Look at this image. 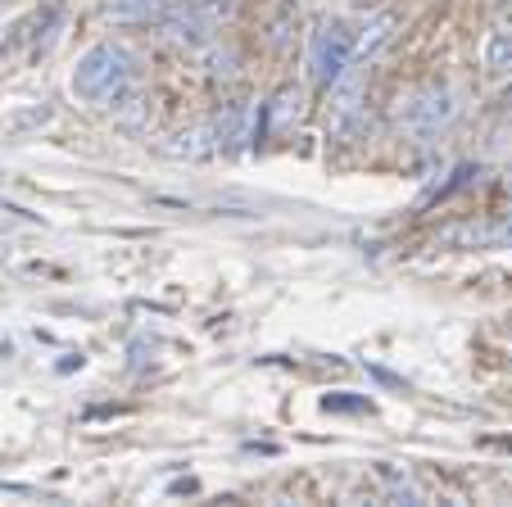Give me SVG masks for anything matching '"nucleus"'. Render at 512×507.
<instances>
[{"label": "nucleus", "instance_id": "6", "mask_svg": "<svg viewBox=\"0 0 512 507\" xmlns=\"http://www.w3.org/2000/svg\"><path fill=\"white\" fill-rule=\"evenodd\" d=\"M213 136H218V150H236L250 132V100H223V109L209 118Z\"/></svg>", "mask_w": 512, "mask_h": 507}, {"label": "nucleus", "instance_id": "13", "mask_svg": "<svg viewBox=\"0 0 512 507\" xmlns=\"http://www.w3.org/2000/svg\"><path fill=\"white\" fill-rule=\"evenodd\" d=\"M204 68H209V77L218 82V77H236V50L232 46H218V41H209V46L200 50Z\"/></svg>", "mask_w": 512, "mask_h": 507}, {"label": "nucleus", "instance_id": "4", "mask_svg": "<svg viewBox=\"0 0 512 507\" xmlns=\"http://www.w3.org/2000/svg\"><path fill=\"white\" fill-rule=\"evenodd\" d=\"M159 28H164V37L173 41V46L204 50L213 41V28H218V19L204 10L200 0H173V5H168V14L159 19Z\"/></svg>", "mask_w": 512, "mask_h": 507}, {"label": "nucleus", "instance_id": "11", "mask_svg": "<svg viewBox=\"0 0 512 507\" xmlns=\"http://www.w3.org/2000/svg\"><path fill=\"white\" fill-rule=\"evenodd\" d=\"M173 0H105V19L114 23H159Z\"/></svg>", "mask_w": 512, "mask_h": 507}, {"label": "nucleus", "instance_id": "5", "mask_svg": "<svg viewBox=\"0 0 512 507\" xmlns=\"http://www.w3.org/2000/svg\"><path fill=\"white\" fill-rule=\"evenodd\" d=\"M100 109H105L109 118H118V123H127V127H141L145 114H150V96H145L141 77H127L118 91H109V96L100 100Z\"/></svg>", "mask_w": 512, "mask_h": 507}, {"label": "nucleus", "instance_id": "10", "mask_svg": "<svg viewBox=\"0 0 512 507\" xmlns=\"http://www.w3.org/2000/svg\"><path fill=\"white\" fill-rule=\"evenodd\" d=\"M449 240H458V245H503L508 249L512 245V209L508 213H499L494 222H481V227H458V231H449Z\"/></svg>", "mask_w": 512, "mask_h": 507}, {"label": "nucleus", "instance_id": "12", "mask_svg": "<svg viewBox=\"0 0 512 507\" xmlns=\"http://www.w3.org/2000/svg\"><path fill=\"white\" fill-rule=\"evenodd\" d=\"M300 109H304V96L295 87H286V91H277V100H272V109H268V123L277 127H290V123H300Z\"/></svg>", "mask_w": 512, "mask_h": 507}, {"label": "nucleus", "instance_id": "14", "mask_svg": "<svg viewBox=\"0 0 512 507\" xmlns=\"http://www.w3.org/2000/svg\"><path fill=\"white\" fill-rule=\"evenodd\" d=\"M327 408H340V412H354V408H368L363 399H327Z\"/></svg>", "mask_w": 512, "mask_h": 507}, {"label": "nucleus", "instance_id": "8", "mask_svg": "<svg viewBox=\"0 0 512 507\" xmlns=\"http://www.w3.org/2000/svg\"><path fill=\"white\" fill-rule=\"evenodd\" d=\"M485 77L508 87L512 82V23H499V28L485 37Z\"/></svg>", "mask_w": 512, "mask_h": 507}, {"label": "nucleus", "instance_id": "3", "mask_svg": "<svg viewBox=\"0 0 512 507\" xmlns=\"http://www.w3.org/2000/svg\"><path fill=\"white\" fill-rule=\"evenodd\" d=\"M304 68H309L313 87H336L340 77L354 68V32L345 23H318L309 37V55H304Z\"/></svg>", "mask_w": 512, "mask_h": 507}, {"label": "nucleus", "instance_id": "15", "mask_svg": "<svg viewBox=\"0 0 512 507\" xmlns=\"http://www.w3.org/2000/svg\"><path fill=\"white\" fill-rule=\"evenodd\" d=\"M508 340H512V326H508Z\"/></svg>", "mask_w": 512, "mask_h": 507}, {"label": "nucleus", "instance_id": "2", "mask_svg": "<svg viewBox=\"0 0 512 507\" xmlns=\"http://www.w3.org/2000/svg\"><path fill=\"white\" fill-rule=\"evenodd\" d=\"M127 77H136L132 50L114 46V41H100V46H91L87 55L78 59V68H73V91H78L82 100H91V105H100L109 91L123 87Z\"/></svg>", "mask_w": 512, "mask_h": 507}, {"label": "nucleus", "instance_id": "9", "mask_svg": "<svg viewBox=\"0 0 512 507\" xmlns=\"http://www.w3.org/2000/svg\"><path fill=\"white\" fill-rule=\"evenodd\" d=\"M168 154H173V159H213V154H218L213 123H195V127H186V132H177Z\"/></svg>", "mask_w": 512, "mask_h": 507}, {"label": "nucleus", "instance_id": "1", "mask_svg": "<svg viewBox=\"0 0 512 507\" xmlns=\"http://www.w3.org/2000/svg\"><path fill=\"white\" fill-rule=\"evenodd\" d=\"M458 114H463L458 91L449 87V82H426V87H417L413 96L399 105V127H404L413 141H435L440 132H449V127L458 123Z\"/></svg>", "mask_w": 512, "mask_h": 507}, {"label": "nucleus", "instance_id": "7", "mask_svg": "<svg viewBox=\"0 0 512 507\" xmlns=\"http://www.w3.org/2000/svg\"><path fill=\"white\" fill-rule=\"evenodd\" d=\"M395 32H399V14H377V19H368L363 28L354 32V64L358 59H372V55H381V50L395 41Z\"/></svg>", "mask_w": 512, "mask_h": 507}]
</instances>
